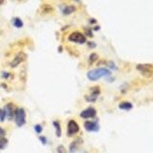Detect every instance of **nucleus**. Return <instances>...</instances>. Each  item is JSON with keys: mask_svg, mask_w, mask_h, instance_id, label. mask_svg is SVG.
I'll return each instance as SVG.
<instances>
[{"mask_svg": "<svg viewBox=\"0 0 153 153\" xmlns=\"http://www.w3.org/2000/svg\"><path fill=\"white\" fill-rule=\"evenodd\" d=\"M111 75V72H110L108 69H105V68H98V69H95V70H91L88 72L87 74V78L92 80H98L100 79L103 78V76H107Z\"/></svg>", "mask_w": 153, "mask_h": 153, "instance_id": "1", "label": "nucleus"}, {"mask_svg": "<svg viewBox=\"0 0 153 153\" xmlns=\"http://www.w3.org/2000/svg\"><path fill=\"white\" fill-rule=\"evenodd\" d=\"M119 107L123 110H130L132 108V103L128 102H123L120 103Z\"/></svg>", "mask_w": 153, "mask_h": 153, "instance_id": "11", "label": "nucleus"}, {"mask_svg": "<svg viewBox=\"0 0 153 153\" xmlns=\"http://www.w3.org/2000/svg\"><path fill=\"white\" fill-rule=\"evenodd\" d=\"M56 150H57V153H67L65 147L63 146H59L56 148Z\"/></svg>", "mask_w": 153, "mask_h": 153, "instance_id": "18", "label": "nucleus"}, {"mask_svg": "<svg viewBox=\"0 0 153 153\" xmlns=\"http://www.w3.org/2000/svg\"><path fill=\"white\" fill-rule=\"evenodd\" d=\"M5 118H6V112H5V110L0 108V121L3 122Z\"/></svg>", "mask_w": 153, "mask_h": 153, "instance_id": "16", "label": "nucleus"}, {"mask_svg": "<svg viewBox=\"0 0 153 153\" xmlns=\"http://www.w3.org/2000/svg\"><path fill=\"white\" fill-rule=\"evenodd\" d=\"M76 10V8L74 6H67L66 8H64L63 10V13L64 14H69L71 13H73L74 11Z\"/></svg>", "mask_w": 153, "mask_h": 153, "instance_id": "13", "label": "nucleus"}, {"mask_svg": "<svg viewBox=\"0 0 153 153\" xmlns=\"http://www.w3.org/2000/svg\"><path fill=\"white\" fill-rule=\"evenodd\" d=\"M79 124L74 120H71V121L68 122V124H67V134H68V136L75 135V134L79 132Z\"/></svg>", "mask_w": 153, "mask_h": 153, "instance_id": "5", "label": "nucleus"}, {"mask_svg": "<svg viewBox=\"0 0 153 153\" xmlns=\"http://www.w3.org/2000/svg\"><path fill=\"white\" fill-rule=\"evenodd\" d=\"M14 120L18 126H22L26 122V113L23 108H16L14 113Z\"/></svg>", "mask_w": 153, "mask_h": 153, "instance_id": "2", "label": "nucleus"}, {"mask_svg": "<svg viewBox=\"0 0 153 153\" xmlns=\"http://www.w3.org/2000/svg\"><path fill=\"white\" fill-rule=\"evenodd\" d=\"M4 110H5V112H6V116H8L9 119H13L16 109H14V106L13 105V103H8Z\"/></svg>", "mask_w": 153, "mask_h": 153, "instance_id": "9", "label": "nucleus"}, {"mask_svg": "<svg viewBox=\"0 0 153 153\" xmlns=\"http://www.w3.org/2000/svg\"><path fill=\"white\" fill-rule=\"evenodd\" d=\"M4 2V0H0V4H2Z\"/></svg>", "mask_w": 153, "mask_h": 153, "instance_id": "22", "label": "nucleus"}, {"mask_svg": "<svg viewBox=\"0 0 153 153\" xmlns=\"http://www.w3.org/2000/svg\"><path fill=\"white\" fill-rule=\"evenodd\" d=\"M97 59H98V55H97V54H95V53H93V54L90 56L89 61H90V63H92L93 61L97 60Z\"/></svg>", "mask_w": 153, "mask_h": 153, "instance_id": "17", "label": "nucleus"}, {"mask_svg": "<svg viewBox=\"0 0 153 153\" xmlns=\"http://www.w3.org/2000/svg\"><path fill=\"white\" fill-rule=\"evenodd\" d=\"M7 143H8V140L6 138H4V137L0 138V149H3V148L7 146Z\"/></svg>", "mask_w": 153, "mask_h": 153, "instance_id": "14", "label": "nucleus"}, {"mask_svg": "<svg viewBox=\"0 0 153 153\" xmlns=\"http://www.w3.org/2000/svg\"><path fill=\"white\" fill-rule=\"evenodd\" d=\"M100 93V90L99 86H95V87L91 88V94L89 96H85V100L89 102H94L96 100L98 99V96Z\"/></svg>", "mask_w": 153, "mask_h": 153, "instance_id": "6", "label": "nucleus"}, {"mask_svg": "<svg viewBox=\"0 0 153 153\" xmlns=\"http://www.w3.org/2000/svg\"><path fill=\"white\" fill-rule=\"evenodd\" d=\"M137 69L146 76H150L153 74V66L151 64H139Z\"/></svg>", "mask_w": 153, "mask_h": 153, "instance_id": "4", "label": "nucleus"}, {"mask_svg": "<svg viewBox=\"0 0 153 153\" xmlns=\"http://www.w3.org/2000/svg\"><path fill=\"white\" fill-rule=\"evenodd\" d=\"M35 130H36V132L38 133V134L41 133V131H42V126H39V124H37V126H35Z\"/></svg>", "mask_w": 153, "mask_h": 153, "instance_id": "19", "label": "nucleus"}, {"mask_svg": "<svg viewBox=\"0 0 153 153\" xmlns=\"http://www.w3.org/2000/svg\"><path fill=\"white\" fill-rule=\"evenodd\" d=\"M84 127L86 130H88V131H98L99 130L98 123H94V122H85Z\"/></svg>", "mask_w": 153, "mask_h": 153, "instance_id": "10", "label": "nucleus"}, {"mask_svg": "<svg viewBox=\"0 0 153 153\" xmlns=\"http://www.w3.org/2000/svg\"><path fill=\"white\" fill-rule=\"evenodd\" d=\"M26 59V55L24 53H19L17 56H16V57L13 59V61L11 62V67H16L17 65H19L22 61H24V59Z\"/></svg>", "mask_w": 153, "mask_h": 153, "instance_id": "8", "label": "nucleus"}, {"mask_svg": "<svg viewBox=\"0 0 153 153\" xmlns=\"http://www.w3.org/2000/svg\"><path fill=\"white\" fill-rule=\"evenodd\" d=\"M39 139H40V140H41V142H42L43 143H46V139H45L44 137H40Z\"/></svg>", "mask_w": 153, "mask_h": 153, "instance_id": "21", "label": "nucleus"}, {"mask_svg": "<svg viewBox=\"0 0 153 153\" xmlns=\"http://www.w3.org/2000/svg\"><path fill=\"white\" fill-rule=\"evenodd\" d=\"M68 39L70 41H73V42H76V43H79V44H82V43H84L86 41L85 36L81 33H79V32L72 33L71 35L69 36Z\"/></svg>", "mask_w": 153, "mask_h": 153, "instance_id": "3", "label": "nucleus"}, {"mask_svg": "<svg viewBox=\"0 0 153 153\" xmlns=\"http://www.w3.org/2000/svg\"><path fill=\"white\" fill-rule=\"evenodd\" d=\"M97 114V111L96 109L93 107H88L84 109L82 112L80 113V117L83 118V119H89V118H94Z\"/></svg>", "mask_w": 153, "mask_h": 153, "instance_id": "7", "label": "nucleus"}, {"mask_svg": "<svg viewBox=\"0 0 153 153\" xmlns=\"http://www.w3.org/2000/svg\"><path fill=\"white\" fill-rule=\"evenodd\" d=\"M5 134H6V131H5L2 127H0V137H4Z\"/></svg>", "mask_w": 153, "mask_h": 153, "instance_id": "20", "label": "nucleus"}, {"mask_svg": "<svg viewBox=\"0 0 153 153\" xmlns=\"http://www.w3.org/2000/svg\"><path fill=\"white\" fill-rule=\"evenodd\" d=\"M13 25L16 27H17V28H20V27H22L23 23L19 18H14L13 19Z\"/></svg>", "mask_w": 153, "mask_h": 153, "instance_id": "15", "label": "nucleus"}, {"mask_svg": "<svg viewBox=\"0 0 153 153\" xmlns=\"http://www.w3.org/2000/svg\"><path fill=\"white\" fill-rule=\"evenodd\" d=\"M53 124H54V126L56 128V136L57 137H60L61 135V128H60V124L59 122H54L53 123Z\"/></svg>", "mask_w": 153, "mask_h": 153, "instance_id": "12", "label": "nucleus"}]
</instances>
